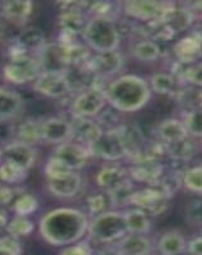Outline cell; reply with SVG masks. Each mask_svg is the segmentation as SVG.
<instances>
[{
    "label": "cell",
    "mask_w": 202,
    "mask_h": 255,
    "mask_svg": "<svg viewBox=\"0 0 202 255\" xmlns=\"http://www.w3.org/2000/svg\"><path fill=\"white\" fill-rule=\"evenodd\" d=\"M87 216L72 208H58L47 212L40 221L41 236L54 247L75 244L88 231Z\"/></svg>",
    "instance_id": "obj_1"
},
{
    "label": "cell",
    "mask_w": 202,
    "mask_h": 255,
    "mask_svg": "<svg viewBox=\"0 0 202 255\" xmlns=\"http://www.w3.org/2000/svg\"><path fill=\"white\" fill-rule=\"evenodd\" d=\"M107 102L120 113H134L142 109L150 100V88L137 76H122L108 84L104 91Z\"/></svg>",
    "instance_id": "obj_2"
},
{
    "label": "cell",
    "mask_w": 202,
    "mask_h": 255,
    "mask_svg": "<svg viewBox=\"0 0 202 255\" xmlns=\"http://www.w3.org/2000/svg\"><path fill=\"white\" fill-rule=\"evenodd\" d=\"M81 35L88 46L97 54L115 51L120 45V31L111 18L94 15L85 23Z\"/></svg>",
    "instance_id": "obj_3"
},
{
    "label": "cell",
    "mask_w": 202,
    "mask_h": 255,
    "mask_svg": "<svg viewBox=\"0 0 202 255\" xmlns=\"http://www.w3.org/2000/svg\"><path fill=\"white\" fill-rule=\"evenodd\" d=\"M88 232L93 240L102 244L119 243L129 234L124 213L116 211H106L95 216L89 222Z\"/></svg>",
    "instance_id": "obj_4"
},
{
    "label": "cell",
    "mask_w": 202,
    "mask_h": 255,
    "mask_svg": "<svg viewBox=\"0 0 202 255\" xmlns=\"http://www.w3.org/2000/svg\"><path fill=\"white\" fill-rule=\"evenodd\" d=\"M90 154L106 161H119L127 156V149L119 129L103 130V133L88 147Z\"/></svg>",
    "instance_id": "obj_5"
},
{
    "label": "cell",
    "mask_w": 202,
    "mask_h": 255,
    "mask_svg": "<svg viewBox=\"0 0 202 255\" xmlns=\"http://www.w3.org/2000/svg\"><path fill=\"white\" fill-rule=\"evenodd\" d=\"M37 61L42 73L65 74L70 68L67 49L60 42H46L37 52Z\"/></svg>",
    "instance_id": "obj_6"
},
{
    "label": "cell",
    "mask_w": 202,
    "mask_h": 255,
    "mask_svg": "<svg viewBox=\"0 0 202 255\" xmlns=\"http://www.w3.org/2000/svg\"><path fill=\"white\" fill-rule=\"evenodd\" d=\"M106 102H107V100L104 96V91L90 87L83 91L74 100L71 105V114L74 118L90 119V118H94L102 113Z\"/></svg>",
    "instance_id": "obj_7"
},
{
    "label": "cell",
    "mask_w": 202,
    "mask_h": 255,
    "mask_svg": "<svg viewBox=\"0 0 202 255\" xmlns=\"http://www.w3.org/2000/svg\"><path fill=\"white\" fill-rule=\"evenodd\" d=\"M41 73L42 72L40 69L37 59H33L29 55L9 60V63L4 67V77L6 81L14 84L35 82Z\"/></svg>",
    "instance_id": "obj_8"
},
{
    "label": "cell",
    "mask_w": 202,
    "mask_h": 255,
    "mask_svg": "<svg viewBox=\"0 0 202 255\" xmlns=\"http://www.w3.org/2000/svg\"><path fill=\"white\" fill-rule=\"evenodd\" d=\"M168 198L155 188H146L142 190L134 191L131 203L136 208L141 209L145 213L151 216L162 215L167 209Z\"/></svg>",
    "instance_id": "obj_9"
},
{
    "label": "cell",
    "mask_w": 202,
    "mask_h": 255,
    "mask_svg": "<svg viewBox=\"0 0 202 255\" xmlns=\"http://www.w3.org/2000/svg\"><path fill=\"white\" fill-rule=\"evenodd\" d=\"M168 6H169L168 3H159L150 0H133L124 4L125 13L127 15L149 23L162 19Z\"/></svg>",
    "instance_id": "obj_10"
},
{
    "label": "cell",
    "mask_w": 202,
    "mask_h": 255,
    "mask_svg": "<svg viewBox=\"0 0 202 255\" xmlns=\"http://www.w3.org/2000/svg\"><path fill=\"white\" fill-rule=\"evenodd\" d=\"M89 156V149L87 147H84L83 144L67 142L63 143V144H59L52 157L59 159L71 171H75V170H80V168L87 165Z\"/></svg>",
    "instance_id": "obj_11"
},
{
    "label": "cell",
    "mask_w": 202,
    "mask_h": 255,
    "mask_svg": "<svg viewBox=\"0 0 202 255\" xmlns=\"http://www.w3.org/2000/svg\"><path fill=\"white\" fill-rule=\"evenodd\" d=\"M124 67V58L119 51L99 52L92 56L89 61V68L95 77L104 78V77L115 76Z\"/></svg>",
    "instance_id": "obj_12"
},
{
    "label": "cell",
    "mask_w": 202,
    "mask_h": 255,
    "mask_svg": "<svg viewBox=\"0 0 202 255\" xmlns=\"http://www.w3.org/2000/svg\"><path fill=\"white\" fill-rule=\"evenodd\" d=\"M33 87L41 95L52 99H60L71 91L65 74H55V73H41L35 81Z\"/></svg>",
    "instance_id": "obj_13"
},
{
    "label": "cell",
    "mask_w": 202,
    "mask_h": 255,
    "mask_svg": "<svg viewBox=\"0 0 202 255\" xmlns=\"http://www.w3.org/2000/svg\"><path fill=\"white\" fill-rule=\"evenodd\" d=\"M1 157H4L8 162L14 163L28 171L36 161V149L32 145L17 140L4 145L1 149Z\"/></svg>",
    "instance_id": "obj_14"
},
{
    "label": "cell",
    "mask_w": 202,
    "mask_h": 255,
    "mask_svg": "<svg viewBox=\"0 0 202 255\" xmlns=\"http://www.w3.org/2000/svg\"><path fill=\"white\" fill-rule=\"evenodd\" d=\"M72 139L71 123L61 118H51L42 123V140L63 144Z\"/></svg>",
    "instance_id": "obj_15"
},
{
    "label": "cell",
    "mask_w": 202,
    "mask_h": 255,
    "mask_svg": "<svg viewBox=\"0 0 202 255\" xmlns=\"http://www.w3.org/2000/svg\"><path fill=\"white\" fill-rule=\"evenodd\" d=\"M164 23L174 35L178 32L187 29L194 22V13L190 8H177L174 4H169L162 19L159 20Z\"/></svg>",
    "instance_id": "obj_16"
},
{
    "label": "cell",
    "mask_w": 202,
    "mask_h": 255,
    "mask_svg": "<svg viewBox=\"0 0 202 255\" xmlns=\"http://www.w3.org/2000/svg\"><path fill=\"white\" fill-rule=\"evenodd\" d=\"M49 190L59 198H71L79 193L81 188V177L75 172H70L58 179H49Z\"/></svg>",
    "instance_id": "obj_17"
},
{
    "label": "cell",
    "mask_w": 202,
    "mask_h": 255,
    "mask_svg": "<svg viewBox=\"0 0 202 255\" xmlns=\"http://www.w3.org/2000/svg\"><path fill=\"white\" fill-rule=\"evenodd\" d=\"M117 250L122 255H150L151 243L145 235L127 234L117 243Z\"/></svg>",
    "instance_id": "obj_18"
},
{
    "label": "cell",
    "mask_w": 202,
    "mask_h": 255,
    "mask_svg": "<svg viewBox=\"0 0 202 255\" xmlns=\"http://www.w3.org/2000/svg\"><path fill=\"white\" fill-rule=\"evenodd\" d=\"M71 127L72 138H76L79 142L85 143L87 148L103 133L101 125L90 119H84V118H74Z\"/></svg>",
    "instance_id": "obj_19"
},
{
    "label": "cell",
    "mask_w": 202,
    "mask_h": 255,
    "mask_svg": "<svg viewBox=\"0 0 202 255\" xmlns=\"http://www.w3.org/2000/svg\"><path fill=\"white\" fill-rule=\"evenodd\" d=\"M174 54L179 63L194 64L202 56V44L194 36L179 40L174 46Z\"/></svg>",
    "instance_id": "obj_20"
},
{
    "label": "cell",
    "mask_w": 202,
    "mask_h": 255,
    "mask_svg": "<svg viewBox=\"0 0 202 255\" xmlns=\"http://www.w3.org/2000/svg\"><path fill=\"white\" fill-rule=\"evenodd\" d=\"M23 101L14 91L0 88V122H9L22 110Z\"/></svg>",
    "instance_id": "obj_21"
},
{
    "label": "cell",
    "mask_w": 202,
    "mask_h": 255,
    "mask_svg": "<svg viewBox=\"0 0 202 255\" xmlns=\"http://www.w3.org/2000/svg\"><path fill=\"white\" fill-rule=\"evenodd\" d=\"M127 177H129V174H127L126 168L119 165H110L104 166L98 172L97 183H98L99 186L110 191L129 181Z\"/></svg>",
    "instance_id": "obj_22"
},
{
    "label": "cell",
    "mask_w": 202,
    "mask_h": 255,
    "mask_svg": "<svg viewBox=\"0 0 202 255\" xmlns=\"http://www.w3.org/2000/svg\"><path fill=\"white\" fill-rule=\"evenodd\" d=\"M158 134L163 143L172 144V143L179 142L188 138L187 129H186L183 122L178 119L164 120L158 127Z\"/></svg>",
    "instance_id": "obj_23"
},
{
    "label": "cell",
    "mask_w": 202,
    "mask_h": 255,
    "mask_svg": "<svg viewBox=\"0 0 202 255\" xmlns=\"http://www.w3.org/2000/svg\"><path fill=\"white\" fill-rule=\"evenodd\" d=\"M33 4L32 1H22V0H14V1H6L1 5V13L8 20L13 23H24L32 14Z\"/></svg>",
    "instance_id": "obj_24"
},
{
    "label": "cell",
    "mask_w": 202,
    "mask_h": 255,
    "mask_svg": "<svg viewBox=\"0 0 202 255\" xmlns=\"http://www.w3.org/2000/svg\"><path fill=\"white\" fill-rule=\"evenodd\" d=\"M187 241L178 231H168L158 241V252L160 255H178L186 252Z\"/></svg>",
    "instance_id": "obj_25"
},
{
    "label": "cell",
    "mask_w": 202,
    "mask_h": 255,
    "mask_svg": "<svg viewBox=\"0 0 202 255\" xmlns=\"http://www.w3.org/2000/svg\"><path fill=\"white\" fill-rule=\"evenodd\" d=\"M124 217L126 221V226L129 234H137V235H146L150 231L151 223L147 213L139 208L127 209L124 212Z\"/></svg>",
    "instance_id": "obj_26"
},
{
    "label": "cell",
    "mask_w": 202,
    "mask_h": 255,
    "mask_svg": "<svg viewBox=\"0 0 202 255\" xmlns=\"http://www.w3.org/2000/svg\"><path fill=\"white\" fill-rule=\"evenodd\" d=\"M15 41H17L18 44L23 47L27 52H38L45 46V44H46L45 35L42 33V31L38 28H33V27L20 32V35L18 36Z\"/></svg>",
    "instance_id": "obj_27"
},
{
    "label": "cell",
    "mask_w": 202,
    "mask_h": 255,
    "mask_svg": "<svg viewBox=\"0 0 202 255\" xmlns=\"http://www.w3.org/2000/svg\"><path fill=\"white\" fill-rule=\"evenodd\" d=\"M17 135L19 142L29 145L40 142L42 140V123L33 119L26 120L18 127Z\"/></svg>",
    "instance_id": "obj_28"
},
{
    "label": "cell",
    "mask_w": 202,
    "mask_h": 255,
    "mask_svg": "<svg viewBox=\"0 0 202 255\" xmlns=\"http://www.w3.org/2000/svg\"><path fill=\"white\" fill-rule=\"evenodd\" d=\"M133 54L141 61H154L160 56V47L153 40H142L134 46Z\"/></svg>",
    "instance_id": "obj_29"
},
{
    "label": "cell",
    "mask_w": 202,
    "mask_h": 255,
    "mask_svg": "<svg viewBox=\"0 0 202 255\" xmlns=\"http://www.w3.org/2000/svg\"><path fill=\"white\" fill-rule=\"evenodd\" d=\"M165 149L172 158L176 161H183V162L192 158L195 154V145L188 138L172 143V144H165Z\"/></svg>",
    "instance_id": "obj_30"
},
{
    "label": "cell",
    "mask_w": 202,
    "mask_h": 255,
    "mask_svg": "<svg viewBox=\"0 0 202 255\" xmlns=\"http://www.w3.org/2000/svg\"><path fill=\"white\" fill-rule=\"evenodd\" d=\"M35 230V225L28 217L23 216H15L13 220H10L6 225V232L8 235H12L14 238H24V236L31 235Z\"/></svg>",
    "instance_id": "obj_31"
},
{
    "label": "cell",
    "mask_w": 202,
    "mask_h": 255,
    "mask_svg": "<svg viewBox=\"0 0 202 255\" xmlns=\"http://www.w3.org/2000/svg\"><path fill=\"white\" fill-rule=\"evenodd\" d=\"M177 79L169 73H156L151 77L150 84L153 91L159 95H171L177 87Z\"/></svg>",
    "instance_id": "obj_32"
},
{
    "label": "cell",
    "mask_w": 202,
    "mask_h": 255,
    "mask_svg": "<svg viewBox=\"0 0 202 255\" xmlns=\"http://www.w3.org/2000/svg\"><path fill=\"white\" fill-rule=\"evenodd\" d=\"M27 177V171L19 166L5 161L0 165V181L4 184H19Z\"/></svg>",
    "instance_id": "obj_33"
},
{
    "label": "cell",
    "mask_w": 202,
    "mask_h": 255,
    "mask_svg": "<svg viewBox=\"0 0 202 255\" xmlns=\"http://www.w3.org/2000/svg\"><path fill=\"white\" fill-rule=\"evenodd\" d=\"M134 186L129 181H126L122 185L112 189L108 191V198H110V203L113 207H121L127 206L131 203V198L134 194Z\"/></svg>",
    "instance_id": "obj_34"
},
{
    "label": "cell",
    "mask_w": 202,
    "mask_h": 255,
    "mask_svg": "<svg viewBox=\"0 0 202 255\" xmlns=\"http://www.w3.org/2000/svg\"><path fill=\"white\" fill-rule=\"evenodd\" d=\"M38 208V200L35 195L32 194H20L17 199L13 202V211L17 216H27L35 213Z\"/></svg>",
    "instance_id": "obj_35"
},
{
    "label": "cell",
    "mask_w": 202,
    "mask_h": 255,
    "mask_svg": "<svg viewBox=\"0 0 202 255\" xmlns=\"http://www.w3.org/2000/svg\"><path fill=\"white\" fill-rule=\"evenodd\" d=\"M182 183L188 190L196 194H202V166H196L183 174Z\"/></svg>",
    "instance_id": "obj_36"
},
{
    "label": "cell",
    "mask_w": 202,
    "mask_h": 255,
    "mask_svg": "<svg viewBox=\"0 0 202 255\" xmlns=\"http://www.w3.org/2000/svg\"><path fill=\"white\" fill-rule=\"evenodd\" d=\"M183 124L188 134L202 138V109H195L186 114Z\"/></svg>",
    "instance_id": "obj_37"
},
{
    "label": "cell",
    "mask_w": 202,
    "mask_h": 255,
    "mask_svg": "<svg viewBox=\"0 0 202 255\" xmlns=\"http://www.w3.org/2000/svg\"><path fill=\"white\" fill-rule=\"evenodd\" d=\"M23 247L19 239L12 235H5L0 238V255H22Z\"/></svg>",
    "instance_id": "obj_38"
},
{
    "label": "cell",
    "mask_w": 202,
    "mask_h": 255,
    "mask_svg": "<svg viewBox=\"0 0 202 255\" xmlns=\"http://www.w3.org/2000/svg\"><path fill=\"white\" fill-rule=\"evenodd\" d=\"M45 172H46L47 179H58V177H63L65 175H69L71 171L70 168H67V166L64 165L63 162H60L59 159H56L55 157H51L49 159V162L46 163V167H45Z\"/></svg>",
    "instance_id": "obj_39"
},
{
    "label": "cell",
    "mask_w": 202,
    "mask_h": 255,
    "mask_svg": "<svg viewBox=\"0 0 202 255\" xmlns=\"http://www.w3.org/2000/svg\"><path fill=\"white\" fill-rule=\"evenodd\" d=\"M87 204L90 213L97 216L103 213V212H106V207H107V204H111V203H110V198H108V195L94 194V195H90V197L88 198Z\"/></svg>",
    "instance_id": "obj_40"
},
{
    "label": "cell",
    "mask_w": 202,
    "mask_h": 255,
    "mask_svg": "<svg viewBox=\"0 0 202 255\" xmlns=\"http://www.w3.org/2000/svg\"><path fill=\"white\" fill-rule=\"evenodd\" d=\"M186 216L194 226H202V200H192L186 209Z\"/></svg>",
    "instance_id": "obj_41"
},
{
    "label": "cell",
    "mask_w": 202,
    "mask_h": 255,
    "mask_svg": "<svg viewBox=\"0 0 202 255\" xmlns=\"http://www.w3.org/2000/svg\"><path fill=\"white\" fill-rule=\"evenodd\" d=\"M60 255H94V252L87 241H78L64 248Z\"/></svg>",
    "instance_id": "obj_42"
},
{
    "label": "cell",
    "mask_w": 202,
    "mask_h": 255,
    "mask_svg": "<svg viewBox=\"0 0 202 255\" xmlns=\"http://www.w3.org/2000/svg\"><path fill=\"white\" fill-rule=\"evenodd\" d=\"M185 81L197 87H202V63L192 64L187 68Z\"/></svg>",
    "instance_id": "obj_43"
},
{
    "label": "cell",
    "mask_w": 202,
    "mask_h": 255,
    "mask_svg": "<svg viewBox=\"0 0 202 255\" xmlns=\"http://www.w3.org/2000/svg\"><path fill=\"white\" fill-rule=\"evenodd\" d=\"M14 190L6 184H0V206H6L14 200Z\"/></svg>",
    "instance_id": "obj_44"
},
{
    "label": "cell",
    "mask_w": 202,
    "mask_h": 255,
    "mask_svg": "<svg viewBox=\"0 0 202 255\" xmlns=\"http://www.w3.org/2000/svg\"><path fill=\"white\" fill-rule=\"evenodd\" d=\"M14 127L9 122H0V142H9L14 135Z\"/></svg>",
    "instance_id": "obj_45"
},
{
    "label": "cell",
    "mask_w": 202,
    "mask_h": 255,
    "mask_svg": "<svg viewBox=\"0 0 202 255\" xmlns=\"http://www.w3.org/2000/svg\"><path fill=\"white\" fill-rule=\"evenodd\" d=\"M186 250L191 255H202V236H197V238L188 241Z\"/></svg>",
    "instance_id": "obj_46"
},
{
    "label": "cell",
    "mask_w": 202,
    "mask_h": 255,
    "mask_svg": "<svg viewBox=\"0 0 202 255\" xmlns=\"http://www.w3.org/2000/svg\"><path fill=\"white\" fill-rule=\"evenodd\" d=\"M95 255H122V254L117 250V248H107V249H103L101 250V252H98Z\"/></svg>",
    "instance_id": "obj_47"
},
{
    "label": "cell",
    "mask_w": 202,
    "mask_h": 255,
    "mask_svg": "<svg viewBox=\"0 0 202 255\" xmlns=\"http://www.w3.org/2000/svg\"><path fill=\"white\" fill-rule=\"evenodd\" d=\"M8 216L4 211L0 209V230L1 229H6V225H8Z\"/></svg>",
    "instance_id": "obj_48"
},
{
    "label": "cell",
    "mask_w": 202,
    "mask_h": 255,
    "mask_svg": "<svg viewBox=\"0 0 202 255\" xmlns=\"http://www.w3.org/2000/svg\"><path fill=\"white\" fill-rule=\"evenodd\" d=\"M178 255H191L190 253L187 252V250H186V252H183V253H181V254H178Z\"/></svg>",
    "instance_id": "obj_49"
},
{
    "label": "cell",
    "mask_w": 202,
    "mask_h": 255,
    "mask_svg": "<svg viewBox=\"0 0 202 255\" xmlns=\"http://www.w3.org/2000/svg\"><path fill=\"white\" fill-rule=\"evenodd\" d=\"M1 37H3V32H1V29H0V40H1Z\"/></svg>",
    "instance_id": "obj_50"
},
{
    "label": "cell",
    "mask_w": 202,
    "mask_h": 255,
    "mask_svg": "<svg viewBox=\"0 0 202 255\" xmlns=\"http://www.w3.org/2000/svg\"><path fill=\"white\" fill-rule=\"evenodd\" d=\"M0 157H1V151H0Z\"/></svg>",
    "instance_id": "obj_51"
}]
</instances>
